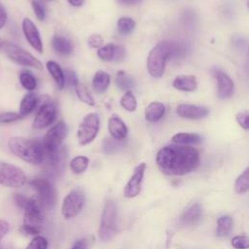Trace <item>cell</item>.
<instances>
[{
  "instance_id": "49",
  "label": "cell",
  "mask_w": 249,
  "mask_h": 249,
  "mask_svg": "<svg viewBox=\"0 0 249 249\" xmlns=\"http://www.w3.org/2000/svg\"><path fill=\"white\" fill-rule=\"evenodd\" d=\"M232 41H233V45L236 47L238 46L239 49L241 48L242 49V46H246V41L244 38L242 37H234V39L232 38Z\"/></svg>"
},
{
  "instance_id": "7",
  "label": "cell",
  "mask_w": 249,
  "mask_h": 249,
  "mask_svg": "<svg viewBox=\"0 0 249 249\" xmlns=\"http://www.w3.org/2000/svg\"><path fill=\"white\" fill-rule=\"evenodd\" d=\"M2 49L6 55L13 60L14 62L22 65V66H28L33 67L36 69H42L43 65L39 59H37L33 54H31L29 52L25 51L24 49L11 44V43H3Z\"/></svg>"
},
{
  "instance_id": "26",
  "label": "cell",
  "mask_w": 249,
  "mask_h": 249,
  "mask_svg": "<svg viewBox=\"0 0 249 249\" xmlns=\"http://www.w3.org/2000/svg\"><path fill=\"white\" fill-rule=\"evenodd\" d=\"M233 220L229 215H224L218 218L217 220V228H216V235L218 237H227L232 230Z\"/></svg>"
},
{
  "instance_id": "28",
  "label": "cell",
  "mask_w": 249,
  "mask_h": 249,
  "mask_svg": "<svg viewBox=\"0 0 249 249\" xmlns=\"http://www.w3.org/2000/svg\"><path fill=\"white\" fill-rule=\"evenodd\" d=\"M74 89H75V92H76L78 98H79L83 103H86L87 105H89V106H93V105L95 104L94 99H93V97L91 96L90 92L89 91V89H88L83 84H81L80 82H78V83L74 86Z\"/></svg>"
},
{
  "instance_id": "18",
  "label": "cell",
  "mask_w": 249,
  "mask_h": 249,
  "mask_svg": "<svg viewBox=\"0 0 249 249\" xmlns=\"http://www.w3.org/2000/svg\"><path fill=\"white\" fill-rule=\"evenodd\" d=\"M172 86L181 91H194L197 87V82L194 75H179L173 80Z\"/></svg>"
},
{
  "instance_id": "47",
  "label": "cell",
  "mask_w": 249,
  "mask_h": 249,
  "mask_svg": "<svg viewBox=\"0 0 249 249\" xmlns=\"http://www.w3.org/2000/svg\"><path fill=\"white\" fill-rule=\"evenodd\" d=\"M9 231V223L6 220L0 219V240L7 234Z\"/></svg>"
},
{
  "instance_id": "36",
  "label": "cell",
  "mask_w": 249,
  "mask_h": 249,
  "mask_svg": "<svg viewBox=\"0 0 249 249\" xmlns=\"http://www.w3.org/2000/svg\"><path fill=\"white\" fill-rule=\"evenodd\" d=\"M48 240L42 235H35V237L27 245L26 249H48Z\"/></svg>"
},
{
  "instance_id": "4",
  "label": "cell",
  "mask_w": 249,
  "mask_h": 249,
  "mask_svg": "<svg viewBox=\"0 0 249 249\" xmlns=\"http://www.w3.org/2000/svg\"><path fill=\"white\" fill-rule=\"evenodd\" d=\"M42 209L43 207L37 198L31 197L27 199L23 208V224L20 228L23 233L28 235H38V233H40L44 222Z\"/></svg>"
},
{
  "instance_id": "20",
  "label": "cell",
  "mask_w": 249,
  "mask_h": 249,
  "mask_svg": "<svg viewBox=\"0 0 249 249\" xmlns=\"http://www.w3.org/2000/svg\"><path fill=\"white\" fill-rule=\"evenodd\" d=\"M202 208L198 203L191 204L182 214L181 222L184 225H196L201 218Z\"/></svg>"
},
{
  "instance_id": "44",
  "label": "cell",
  "mask_w": 249,
  "mask_h": 249,
  "mask_svg": "<svg viewBox=\"0 0 249 249\" xmlns=\"http://www.w3.org/2000/svg\"><path fill=\"white\" fill-rule=\"evenodd\" d=\"M125 55V50L124 47L120 46V45H116L115 47V57L114 60L115 61H121L122 59L124 58Z\"/></svg>"
},
{
  "instance_id": "2",
  "label": "cell",
  "mask_w": 249,
  "mask_h": 249,
  "mask_svg": "<svg viewBox=\"0 0 249 249\" xmlns=\"http://www.w3.org/2000/svg\"><path fill=\"white\" fill-rule=\"evenodd\" d=\"M8 147L14 155L28 163L40 164L45 159L43 145L36 139L12 137L8 141Z\"/></svg>"
},
{
  "instance_id": "6",
  "label": "cell",
  "mask_w": 249,
  "mask_h": 249,
  "mask_svg": "<svg viewBox=\"0 0 249 249\" xmlns=\"http://www.w3.org/2000/svg\"><path fill=\"white\" fill-rule=\"evenodd\" d=\"M30 185L37 193L38 200L43 208L53 209L57 201V194L53 185L47 179L35 178L30 181Z\"/></svg>"
},
{
  "instance_id": "43",
  "label": "cell",
  "mask_w": 249,
  "mask_h": 249,
  "mask_svg": "<svg viewBox=\"0 0 249 249\" xmlns=\"http://www.w3.org/2000/svg\"><path fill=\"white\" fill-rule=\"evenodd\" d=\"M88 44L90 48H100L103 44V38L99 34H92L89 37Z\"/></svg>"
},
{
  "instance_id": "31",
  "label": "cell",
  "mask_w": 249,
  "mask_h": 249,
  "mask_svg": "<svg viewBox=\"0 0 249 249\" xmlns=\"http://www.w3.org/2000/svg\"><path fill=\"white\" fill-rule=\"evenodd\" d=\"M249 189V168H246L235 180L234 190L237 194H245Z\"/></svg>"
},
{
  "instance_id": "17",
  "label": "cell",
  "mask_w": 249,
  "mask_h": 249,
  "mask_svg": "<svg viewBox=\"0 0 249 249\" xmlns=\"http://www.w3.org/2000/svg\"><path fill=\"white\" fill-rule=\"evenodd\" d=\"M108 130L113 139L122 141L127 135V126L117 115H113L108 120Z\"/></svg>"
},
{
  "instance_id": "46",
  "label": "cell",
  "mask_w": 249,
  "mask_h": 249,
  "mask_svg": "<svg viewBox=\"0 0 249 249\" xmlns=\"http://www.w3.org/2000/svg\"><path fill=\"white\" fill-rule=\"evenodd\" d=\"M8 15L5 7L0 3V29H2L7 22Z\"/></svg>"
},
{
  "instance_id": "48",
  "label": "cell",
  "mask_w": 249,
  "mask_h": 249,
  "mask_svg": "<svg viewBox=\"0 0 249 249\" xmlns=\"http://www.w3.org/2000/svg\"><path fill=\"white\" fill-rule=\"evenodd\" d=\"M71 249H89L88 242L86 239H80L74 243Z\"/></svg>"
},
{
  "instance_id": "32",
  "label": "cell",
  "mask_w": 249,
  "mask_h": 249,
  "mask_svg": "<svg viewBox=\"0 0 249 249\" xmlns=\"http://www.w3.org/2000/svg\"><path fill=\"white\" fill-rule=\"evenodd\" d=\"M135 21L128 17H123L119 18L117 22V28L118 31L123 35H127L131 33L135 28Z\"/></svg>"
},
{
  "instance_id": "30",
  "label": "cell",
  "mask_w": 249,
  "mask_h": 249,
  "mask_svg": "<svg viewBox=\"0 0 249 249\" xmlns=\"http://www.w3.org/2000/svg\"><path fill=\"white\" fill-rule=\"evenodd\" d=\"M89 163V158L85 156H77L70 160V168L75 174H81L88 168Z\"/></svg>"
},
{
  "instance_id": "45",
  "label": "cell",
  "mask_w": 249,
  "mask_h": 249,
  "mask_svg": "<svg viewBox=\"0 0 249 249\" xmlns=\"http://www.w3.org/2000/svg\"><path fill=\"white\" fill-rule=\"evenodd\" d=\"M27 197H25L24 196H22V195H20V194H15V196H14V200H15V202L18 204V207H20V208H24V206H25V204H26V202H27Z\"/></svg>"
},
{
  "instance_id": "11",
  "label": "cell",
  "mask_w": 249,
  "mask_h": 249,
  "mask_svg": "<svg viewBox=\"0 0 249 249\" xmlns=\"http://www.w3.org/2000/svg\"><path fill=\"white\" fill-rule=\"evenodd\" d=\"M100 125L99 116L96 113H89L83 119L77 131V138L80 145H88L96 137Z\"/></svg>"
},
{
  "instance_id": "52",
  "label": "cell",
  "mask_w": 249,
  "mask_h": 249,
  "mask_svg": "<svg viewBox=\"0 0 249 249\" xmlns=\"http://www.w3.org/2000/svg\"><path fill=\"white\" fill-rule=\"evenodd\" d=\"M3 43H4V42H3V41H2V40H1V39H0V50H1V49H2V46H3Z\"/></svg>"
},
{
  "instance_id": "8",
  "label": "cell",
  "mask_w": 249,
  "mask_h": 249,
  "mask_svg": "<svg viewBox=\"0 0 249 249\" xmlns=\"http://www.w3.org/2000/svg\"><path fill=\"white\" fill-rule=\"evenodd\" d=\"M38 104L39 108L34 117L32 126L36 129H42L51 125L55 120L56 107L48 96L38 98Z\"/></svg>"
},
{
  "instance_id": "15",
  "label": "cell",
  "mask_w": 249,
  "mask_h": 249,
  "mask_svg": "<svg viewBox=\"0 0 249 249\" xmlns=\"http://www.w3.org/2000/svg\"><path fill=\"white\" fill-rule=\"evenodd\" d=\"M214 76L217 80V95L220 99L230 98L233 93L234 85L231 77L221 70H216Z\"/></svg>"
},
{
  "instance_id": "40",
  "label": "cell",
  "mask_w": 249,
  "mask_h": 249,
  "mask_svg": "<svg viewBox=\"0 0 249 249\" xmlns=\"http://www.w3.org/2000/svg\"><path fill=\"white\" fill-rule=\"evenodd\" d=\"M31 5H32V9L34 11V14H35L36 18L39 20H44L45 17H46V12H45V9L42 6V4L38 1H36V0H33L31 2Z\"/></svg>"
},
{
  "instance_id": "42",
  "label": "cell",
  "mask_w": 249,
  "mask_h": 249,
  "mask_svg": "<svg viewBox=\"0 0 249 249\" xmlns=\"http://www.w3.org/2000/svg\"><path fill=\"white\" fill-rule=\"evenodd\" d=\"M64 72V80H65V83H68L69 86L73 87L79 82L78 81V78L76 76V73L73 71V70H70V69H66Z\"/></svg>"
},
{
  "instance_id": "35",
  "label": "cell",
  "mask_w": 249,
  "mask_h": 249,
  "mask_svg": "<svg viewBox=\"0 0 249 249\" xmlns=\"http://www.w3.org/2000/svg\"><path fill=\"white\" fill-rule=\"evenodd\" d=\"M123 143L121 141L115 140L113 138H107L103 142V151L107 154H112L117 152L120 148H122Z\"/></svg>"
},
{
  "instance_id": "22",
  "label": "cell",
  "mask_w": 249,
  "mask_h": 249,
  "mask_svg": "<svg viewBox=\"0 0 249 249\" xmlns=\"http://www.w3.org/2000/svg\"><path fill=\"white\" fill-rule=\"evenodd\" d=\"M171 141L178 145H196L199 144L202 141L201 135L197 133H192V132H178L174 134L171 138Z\"/></svg>"
},
{
  "instance_id": "29",
  "label": "cell",
  "mask_w": 249,
  "mask_h": 249,
  "mask_svg": "<svg viewBox=\"0 0 249 249\" xmlns=\"http://www.w3.org/2000/svg\"><path fill=\"white\" fill-rule=\"evenodd\" d=\"M19 82L20 85L27 90L32 91L36 89L37 87V81L36 78L34 77V75L28 71V70H22L19 73Z\"/></svg>"
},
{
  "instance_id": "24",
  "label": "cell",
  "mask_w": 249,
  "mask_h": 249,
  "mask_svg": "<svg viewBox=\"0 0 249 249\" xmlns=\"http://www.w3.org/2000/svg\"><path fill=\"white\" fill-rule=\"evenodd\" d=\"M110 85V76L103 70H98L92 79V87L95 92L103 93Z\"/></svg>"
},
{
  "instance_id": "23",
  "label": "cell",
  "mask_w": 249,
  "mask_h": 249,
  "mask_svg": "<svg viewBox=\"0 0 249 249\" xmlns=\"http://www.w3.org/2000/svg\"><path fill=\"white\" fill-rule=\"evenodd\" d=\"M46 66L49 73L51 74L53 81L55 82L57 88L59 89H62L65 86V80H64V72L60 67V65L53 60H49Z\"/></svg>"
},
{
  "instance_id": "19",
  "label": "cell",
  "mask_w": 249,
  "mask_h": 249,
  "mask_svg": "<svg viewBox=\"0 0 249 249\" xmlns=\"http://www.w3.org/2000/svg\"><path fill=\"white\" fill-rule=\"evenodd\" d=\"M165 113V106L159 101H153L145 108V119L150 123H156L160 121Z\"/></svg>"
},
{
  "instance_id": "13",
  "label": "cell",
  "mask_w": 249,
  "mask_h": 249,
  "mask_svg": "<svg viewBox=\"0 0 249 249\" xmlns=\"http://www.w3.org/2000/svg\"><path fill=\"white\" fill-rule=\"evenodd\" d=\"M145 170H146V163L145 162L139 163L134 168V171H133L131 177L129 178V180L127 181V183L124 186V196L125 197L132 198V197H135L136 196L139 195Z\"/></svg>"
},
{
  "instance_id": "14",
  "label": "cell",
  "mask_w": 249,
  "mask_h": 249,
  "mask_svg": "<svg viewBox=\"0 0 249 249\" xmlns=\"http://www.w3.org/2000/svg\"><path fill=\"white\" fill-rule=\"evenodd\" d=\"M22 31L25 39L29 45L40 53H43V43L40 36V32L35 25V23L28 18H23L22 20Z\"/></svg>"
},
{
  "instance_id": "5",
  "label": "cell",
  "mask_w": 249,
  "mask_h": 249,
  "mask_svg": "<svg viewBox=\"0 0 249 249\" xmlns=\"http://www.w3.org/2000/svg\"><path fill=\"white\" fill-rule=\"evenodd\" d=\"M117 231V207L112 200H107L100 218L98 236L106 242L111 240Z\"/></svg>"
},
{
  "instance_id": "1",
  "label": "cell",
  "mask_w": 249,
  "mask_h": 249,
  "mask_svg": "<svg viewBox=\"0 0 249 249\" xmlns=\"http://www.w3.org/2000/svg\"><path fill=\"white\" fill-rule=\"evenodd\" d=\"M156 161L165 174L181 176L194 171L198 166L199 153L191 146L168 145L158 152Z\"/></svg>"
},
{
  "instance_id": "16",
  "label": "cell",
  "mask_w": 249,
  "mask_h": 249,
  "mask_svg": "<svg viewBox=\"0 0 249 249\" xmlns=\"http://www.w3.org/2000/svg\"><path fill=\"white\" fill-rule=\"evenodd\" d=\"M176 113L179 117L189 120H198L209 114L208 108L194 104H179L176 107Z\"/></svg>"
},
{
  "instance_id": "25",
  "label": "cell",
  "mask_w": 249,
  "mask_h": 249,
  "mask_svg": "<svg viewBox=\"0 0 249 249\" xmlns=\"http://www.w3.org/2000/svg\"><path fill=\"white\" fill-rule=\"evenodd\" d=\"M38 105V97L35 93H26L20 101L19 104V114L24 117L29 115Z\"/></svg>"
},
{
  "instance_id": "41",
  "label": "cell",
  "mask_w": 249,
  "mask_h": 249,
  "mask_svg": "<svg viewBox=\"0 0 249 249\" xmlns=\"http://www.w3.org/2000/svg\"><path fill=\"white\" fill-rule=\"evenodd\" d=\"M236 121L242 128L248 129V127H249V116H248L247 111L238 112L237 115H236Z\"/></svg>"
},
{
  "instance_id": "39",
  "label": "cell",
  "mask_w": 249,
  "mask_h": 249,
  "mask_svg": "<svg viewBox=\"0 0 249 249\" xmlns=\"http://www.w3.org/2000/svg\"><path fill=\"white\" fill-rule=\"evenodd\" d=\"M196 14L193 13L192 11H186L183 15V22L185 24V26H188V28H195L196 26Z\"/></svg>"
},
{
  "instance_id": "3",
  "label": "cell",
  "mask_w": 249,
  "mask_h": 249,
  "mask_svg": "<svg viewBox=\"0 0 249 249\" xmlns=\"http://www.w3.org/2000/svg\"><path fill=\"white\" fill-rule=\"evenodd\" d=\"M171 41H162L158 43L149 53L147 57V70L154 78H160L165 69L166 60L171 57Z\"/></svg>"
},
{
  "instance_id": "51",
  "label": "cell",
  "mask_w": 249,
  "mask_h": 249,
  "mask_svg": "<svg viewBox=\"0 0 249 249\" xmlns=\"http://www.w3.org/2000/svg\"><path fill=\"white\" fill-rule=\"evenodd\" d=\"M68 2L74 7H80L84 4V0H68Z\"/></svg>"
},
{
  "instance_id": "10",
  "label": "cell",
  "mask_w": 249,
  "mask_h": 249,
  "mask_svg": "<svg viewBox=\"0 0 249 249\" xmlns=\"http://www.w3.org/2000/svg\"><path fill=\"white\" fill-rule=\"evenodd\" d=\"M26 182L23 170L14 164L0 161V185L8 188H19Z\"/></svg>"
},
{
  "instance_id": "12",
  "label": "cell",
  "mask_w": 249,
  "mask_h": 249,
  "mask_svg": "<svg viewBox=\"0 0 249 249\" xmlns=\"http://www.w3.org/2000/svg\"><path fill=\"white\" fill-rule=\"evenodd\" d=\"M84 204L85 195L83 191L81 189H74L64 197L61 206V213L65 219H72L80 213Z\"/></svg>"
},
{
  "instance_id": "37",
  "label": "cell",
  "mask_w": 249,
  "mask_h": 249,
  "mask_svg": "<svg viewBox=\"0 0 249 249\" xmlns=\"http://www.w3.org/2000/svg\"><path fill=\"white\" fill-rule=\"evenodd\" d=\"M231 244L235 249H247L249 246V239L246 235H236L231 239Z\"/></svg>"
},
{
  "instance_id": "50",
  "label": "cell",
  "mask_w": 249,
  "mask_h": 249,
  "mask_svg": "<svg viewBox=\"0 0 249 249\" xmlns=\"http://www.w3.org/2000/svg\"><path fill=\"white\" fill-rule=\"evenodd\" d=\"M118 1L123 4H125V5H135L139 2H141L142 0H118Z\"/></svg>"
},
{
  "instance_id": "38",
  "label": "cell",
  "mask_w": 249,
  "mask_h": 249,
  "mask_svg": "<svg viewBox=\"0 0 249 249\" xmlns=\"http://www.w3.org/2000/svg\"><path fill=\"white\" fill-rule=\"evenodd\" d=\"M22 118L19 113L17 112H4L0 113V124H10L18 121Z\"/></svg>"
},
{
  "instance_id": "9",
  "label": "cell",
  "mask_w": 249,
  "mask_h": 249,
  "mask_svg": "<svg viewBox=\"0 0 249 249\" xmlns=\"http://www.w3.org/2000/svg\"><path fill=\"white\" fill-rule=\"evenodd\" d=\"M68 134V126L64 121H59L45 134L43 148L45 154H52L60 149L63 140Z\"/></svg>"
},
{
  "instance_id": "33",
  "label": "cell",
  "mask_w": 249,
  "mask_h": 249,
  "mask_svg": "<svg viewBox=\"0 0 249 249\" xmlns=\"http://www.w3.org/2000/svg\"><path fill=\"white\" fill-rule=\"evenodd\" d=\"M120 104L126 111L133 112L136 110L137 101H136V98L131 90H127L124 92V94L122 96V98L120 100Z\"/></svg>"
},
{
  "instance_id": "21",
  "label": "cell",
  "mask_w": 249,
  "mask_h": 249,
  "mask_svg": "<svg viewBox=\"0 0 249 249\" xmlns=\"http://www.w3.org/2000/svg\"><path fill=\"white\" fill-rule=\"evenodd\" d=\"M53 49L60 55H69L73 52V44L63 36L55 35L52 40Z\"/></svg>"
},
{
  "instance_id": "27",
  "label": "cell",
  "mask_w": 249,
  "mask_h": 249,
  "mask_svg": "<svg viewBox=\"0 0 249 249\" xmlns=\"http://www.w3.org/2000/svg\"><path fill=\"white\" fill-rule=\"evenodd\" d=\"M116 85L122 90H130L135 87V82L132 77L127 75L124 71H118L116 75Z\"/></svg>"
},
{
  "instance_id": "34",
  "label": "cell",
  "mask_w": 249,
  "mask_h": 249,
  "mask_svg": "<svg viewBox=\"0 0 249 249\" xmlns=\"http://www.w3.org/2000/svg\"><path fill=\"white\" fill-rule=\"evenodd\" d=\"M115 47L114 44H107L100 47L97 51V55L104 61H112L115 57Z\"/></svg>"
},
{
  "instance_id": "53",
  "label": "cell",
  "mask_w": 249,
  "mask_h": 249,
  "mask_svg": "<svg viewBox=\"0 0 249 249\" xmlns=\"http://www.w3.org/2000/svg\"><path fill=\"white\" fill-rule=\"evenodd\" d=\"M48 1H52V0H48Z\"/></svg>"
}]
</instances>
